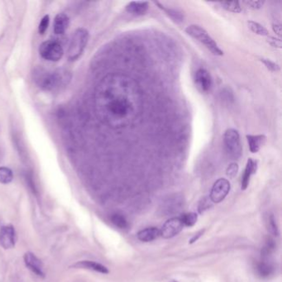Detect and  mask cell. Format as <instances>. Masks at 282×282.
<instances>
[{"label":"cell","mask_w":282,"mask_h":282,"mask_svg":"<svg viewBox=\"0 0 282 282\" xmlns=\"http://www.w3.org/2000/svg\"><path fill=\"white\" fill-rule=\"evenodd\" d=\"M95 108L99 119L111 129L132 125L143 110L139 85L122 73L109 74L96 87Z\"/></svg>","instance_id":"cell-1"},{"label":"cell","mask_w":282,"mask_h":282,"mask_svg":"<svg viewBox=\"0 0 282 282\" xmlns=\"http://www.w3.org/2000/svg\"><path fill=\"white\" fill-rule=\"evenodd\" d=\"M70 81V73L67 70H57L53 71L49 70H37L35 73V81L37 85L47 91L59 90L68 84Z\"/></svg>","instance_id":"cell-2"},{"label":"cell","mask_w":282,"mask_h":282,"mask_svg":"<svg viewBox=\"0 0 282 282\" xmlns=\"http://www.w3.org/2000/svg\"><path fill=\"white\" fill-rule=\"evenodd\" d=\"M185 33L194 39L202 43L208 50H210L215 56H224V51L221 50L217 42L213 39L208 32L200 26L193 24L185 28Z\"/></svg>","instance_id":"cell-3"},{"label":"cell","mask_w":282,"mask_h":282,"mask_svg":"<svg viewBox=\"0 0 282 282\" xmlns=\"http://www.w3.org/2000/svg\"><path fill=\"white\" fill-rule=\"evenodd\" d=\"M89 38V32L84 28H78L74 33L68 48V59L70 61H76L82 55L86 48Z\"/></svg>","instance_id":"cell-4"},{"label":"cell","mask_w":282,"mask_h":282,"mask_svg":"<svg viewBox=\"0 0 282 282\" xmlns=\"http://www.w3.org/2000/svg\"><path fill=\"white\" fill-rule=\"evenodd\" d=\"M224 143L229 157L233 159H238L242 156L243 147L241 143L240 135L236 129L226 130L224 135Z\"/></svg>","instance_id":"cell-5"},{"label":"cell","mask_w":282,"mask_h":282,"mask_svg":"<svg viewBox=\"0 0 282 282\" xmlns=\"http://www.w3.org/2000/svg\"><path fill=\"white\" fill-rule=\"evenodd\" d=\"M40 56L49 62H58L64 54L62 46L56 41H46L39 48Z\"/></svg>","instance_id":"cell-6"},{"label":"cell","mask_w":282,"mask_h":282,"mask_svg":"<svg viewBox=\"0 0 282 282\" xmlns=\"http://www.w3.org/2000/svg\"><path fill=\"white\" fill-rule=\"evenodd\" d=\"M231 189V184L229 181L220 178L215 182L210 191V199L213 203H220L226 198Z\"/></svg>","instance_id":"cell-7"},{"label":"cell","mask_w":282,"mask_h":282,"mask_svg":"<svg viewBox=\"0 0 282 282\" xmlns=\"http://www.w3.org/2000/svg\"><path fill=\"white\" fill-rule=\"evenodd\" d=\"M183 228H184V225L181 218L173 217L166 222L164 225L162 226V229L160 230V233L162 237L168 239L179 234L180 232L183 230Z\"/></svg>","instance_id":"cell-8"},{"label":"cell","mask_w":282,"mask_h":282,"mask_svg":"<svg viewBox=\"0 0 282 282\" xmlns=\"http://www.w3.org/2000/svg\"><path fill=\"white\" fill-rule=\"evenodd\" d=\"M184 206V199L182 196L175 195L170 196L162 202V206L160 210H162L163 215H169L177 214L182 210V207Z\"/></svg>","instance_id":"cell-9"},{"label":"cell","mask_w":282,"mask_h":282,"mask_svg":"<svg viewBox=\"0 0 282 282\" xmlns=\"http://www.w3.org/2000/svg\"><path fill=\"white\" fill-rule=\"evenodd\" d=\"M17 236L15 229L12 225L0 228V246L4 249H13L15 246Z\"/></svg>","instance_id":"cell-10"},{"label":"cell","mask_w":282,"mask_h":282,"mask_svg":"<svg viewBox=\"0 0 282 282\" xmlns=\"http://www.w3.org/2000/svg\"><path fill=\"white\" fill-rule=\"evenodd\" d=\"M195 83L202 92H209L213 85L212 77L210 72L204 68H200L195 74Z\"/></svg>","instance_id":"cell-11"},{"label":"cell","mask_w":282,"mask_h":282,"mask_svg":"<svg viewBox=\"0 0 282 282\" xmlns=\"http://www.w3.org/2000/svg\"><path fill=\"white\" fill-rule=\"evenodd\" d=\"M24 262L28 269H30L33 273L36 274L38 277H44L45 274L43 272V265L36 255L28 251L24 255Z\"/></svg>","instance_id":"cell-12"},{"label":"cell","mask_w":282,"mask_h":282,"mask_svg":"<svg viewBox=\"0 0 282 282\" xmlns=\"http://www.w3.org/2000/svg\"><path fill=\"white\" fill-rule=\"evenodd\" d=\"M257 167H258V164H257V161H255L252 158H249L248 160L246 167H245L243 176H242V182H241L242 190H245L247 188L249 187V182H250V180H251V176L256 174Z\"/></svg>","instance_id":"cell-13"},{"label":"cell","mask_w":282,"mask_h":282,"mask_svg":"<svg viewBox=\"0 0 282 282\" xmlns=\"http://www.w3.org/2000/svg\"><path fill=\"white\" fill-rule=\"evenodd\" d=\"M149 3L146 1H132L126 6V11L135 16H142L148 12Z\"/></svg>","instance_id":"cell-14"},{"label":"cell","mask_w":282,"mask_h":282,"mask_svg":"<svg viewBox=\"0 0 282 282\" xmlns=\"http://www.w3.org/2000/svg\"><path fill=\"white\" fill-rule=\"evenodd\" d=\"M73 267L77 269H86L90 271H96L99 273L109 274V269L100 263H95L92 261H81L73 265Z\"/></svg>","instance_id":"cell-15"},{"label":"cell","mask_w":282,"mask_h":282,"mask_svg":"<svg viewBox=\"0 0 282 282\" xmlns=\"http://www.w3.org/2000/svg\"><path fill=\"white\" fill-rule=\"evenodd\" d=\"M246 137L249 143V150L251 153L258 152L266 141V137L263 134L247 135Z\"/></svg>","instance_id":"cell-16"},{"label":"cell","mask_w":282,"mask_h":282,"mask_svg":"<svg viewBox=\"0 0 282 282\" xmlns=\"http://www.w3.org/2000/svg\"><path fill=\"white\" fill-rule=\"evenodd\" d=\"M69 23H70V19L66 14L63 13L57 14L54 20V33L57 35L64 34L67 30Z\"/></svg>","instance_id":"cell-17"},{"label":"cell","mask_w":282,"mask_h":282,"mask_svg":"<svg viewBox=\"0 0 282 282\" xmlns=\"http://www.w3.org/2000/svg\"><path fill=\"white\" fill-rule=\"evenodd\" d=\"M160 235H161L160 229H157L156 227H150V228L143 229L137 232V237L142 242L149 243V242L156 240Z\"/></svg>","instance_id":"cell-18"},{"label":"cell","mask_w":282,"mask_h":282,"mask_svg":"<svg viewBox=\"0 0 282 282\" xmlns=\"http://www.w3.org/2000/svg\"><path fill=\"white\" fill-rule=\"evenodd\" d=\"M255 271L261 278H268L274 273V266L271 263L265 260L260 261L255 265Z\"/></svg>","instance_id":"cell-19"},{"label":"cell","mask_w":282,"mask_h":282,"mask_svg":"<svg viewBox=\"0 0 282 282\" xmlns=\"http://www.w3.org/2000/svg\"><path fill=\"white\" fill-rule=\"evenodd\" d=\"M110 221L115 227H117L118 229H126L129 226V221L127 220L125 216L118 213H115L111 215Z\"/></svg>","instance_id":"cell-20"},{"label":"cell","mask_w":282,"mask_h":282,"mask_svg":"<svg viewBox=\"0 0 282 282\" xmlns=\"http://www.w3.org/2000/svg\"><path fill=\"white\" fill-rule=\"evenodd\" d=\"M155 4H157L160 9H162V11L165 12L169 17H171L172 19L175 20L176 22H182L184 19V17H183L182 13L176 11L175 9L166 8L165 6L162 5V3H160L159 2H155Z\"/></svg>","instance_id":"cell-21"},{"label":"cell","mask_w":282,"mask_h":282,"mask_svg":"<svg viewBox=\"0 0 282 282\" xmlns=\"http://www.w3.org/2000/svg\"><path fill=\"white\" fill-rule=\"evenodd\" d=\"M220 4L223 9L227 11L234 13V14L241 13L243 10L240 2L238 1H223V2H220Z\"/></svg>","instance_id":"cell-22"},{"label":"cell","mask_w":282,"mask_h":282,"mask_svg":"<svg viewBox=\"0 0 282 282\" xmlns=\"http://www.w3.org/2000/svg\"><path fill=\"white\" fill-rule=\"evenodd\" d=\"M248 24H249V28L251 29V31L253 32L257 35L263 36H268V30L264 26L260 24L259 23H257L254 21H249Z\"/></svg>","instance_id":"cell-23"},{"label":"cell","mask_w":282,"mask_h":282,"mask_svg":"<svg viewBox=\"0 0 282 282\" xmlns=\"http://www.w3.org/2000/svg\"><path fill=\"white\" fill-rule=\"evenodd\" d=\"M14 180V173L11 169L6 166L0 167V183L1 184H9Z\"/></svg>","instance_id":"cell-24"},{"label":"cell","mask_w":282,"mask_h":282,"mask_svg":"<svg viewBox=\"0 0 282 282\" xmlns=\"http://www.w3.org/2000/svg\"><path fill=\"white\" fill-rule=\"evenodd\" d=\"M182 219L183 225L186 227H193L197 223L198 215L196 213H185L180 217Z\"/></svg>","instance_id":"cell-25"},{"label":"cell","mask_w":282,"mask_h":282,"mask_svg":"<svg viewBox=\"0 0 282 282\" xmlns=\"http://www.w3.org/2000/svg\"><path fill=\"white\" fill-rule=\"evenodd\" d=\"M275 249H276L275 241L271 237H267V239L265 241V245L262 249V257H264V258L269 257L273 252Z\"/></svg>","instance_id":"cell-26"},{"label":"cell","mask_w":282,"mask_h":282,"mask_svg":"<svg viewBox=\"0 0 282 282\" xmlns=\"http://www.w3.org/2000/svg\"><path fill=\"white\" fill-rule=\"evenodd\" d=\"M268 230L274 236H279V229L277 226V221L273 215H270L268 218Z\"/></svg>","instance_id":"cell-27"},{"label":"cell","mask_w":282,"mask_h":282,"mask_svg":"<svg viewBox=\"0 0 282 282\" xmlns=\"http://www.w3.org/2000/svg\"><path fill=\"white\" fill-rule=\"evenodd\" d=\"M261 62H263L265 67L267 68L269 70H271L272 72H277L280 70L279 65L277 64L276 62H272L269 59L262 58Z\"/></svg>","instance_id":"cell-28"},{"label":"cell","mask_w":282,"mask_h":282,"mask_svg":"<svg viewBox=\"0 0 282 282\" xmlns=\"http://www.w3.org/2000/svg\"><path fill=\"white\" fill-rule=\"evenodd\" d=\"M50 23V17L48 15H45L44 17H42L41 22L39 23V27H38V31L40 34H44L46 31L48 30V26Z\"/></svg>","instance_id":"cell-29"},{"label":"cell","mask_w":282,"mask_h":282,"mask_svg":"<svg viewBox=\"0 0 282 282\" xmlns=\"http://www.w3.org/2000/svg\"><path fill=\"white\" fill-rule=\"evenodd\" d=\"M243 3H245L249 8L251 9H260L263 8L265 1H256V0H246Z\"/></svg>","instance_id":"cell-30"},{"label":"cell","mask_w":282,"mask_h":282,"mask_svg":"<svg viewBox=\"0 0 282 282\" xmlns=\"http://www.w3.org/2000/svg\"><path fill=\"white\" fill-rule=\"evenodd\" d=\"M237 172H238V165L236 162H232L227 168V176L230 177V178H233V177L237 176Z\"/></svg>","instance_id":"cell-31"},{"label":"cell","mask_w":282,"mask_h":282,"mask_svg":"<svg viewBox=\"0 0 282 282\" xmlns=\"http://www.w3.org/2000/svg\"><path fill=\"white\" fill-rule=\"evenodd\" d=\"M266 42H268L269 44L273 47V48H282V40L280 38H276V37H273V36H269L268 38L266 39Z\"/></svg>","instance_id":"cell-32"},{"label":"cell","mask_w":282,"mask_h":282,"mask_svg":"<svg viewBox=\"0 0 282 282\" xmlns=\"http://www.w3.org/2000/svg\"><path fill=\"white\" fill-rule=\"evenodd\" d=\"M273 31L278 36H282V25L280 23H274L272 26Z\"/></svg>","instance_id":"cell-33"},{"label":"cell","mask_w":282,"mask_h":282,"mask_svg":"<svg viewBox=\"0 0 282 282\" xmlns=\"http://www.w3.org/2000/svg\"><path fill=\"white\" fill-rule=\"evenodd\" d=\"M204 230H200L199 232H197V233H196V234L195 235V236H194V237H193L192 238H191V239H190V244H191V243H196V241H198L199 238L201 237L202 235L204 234Z\"/></svg>","instance_id":"cell-34"},{"label":"cell","mask_w":282,"mask_h":282,"mask_svg":"<svg viewBox=\"0 0 282 282\" xmlns=\"http://www.w3.org/2000/svg\"><path fill=\"white\" fill-rule=\"evenodd\" d=\"M176 282V281H171V282Z\"/></svg>","instance_id":"cell-35"}]
</instances>
